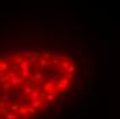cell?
<instances>
[{
	"instance_id": "obj_9",
	"label": "cell",
	"mask_w": 120,
	"mask_h": 119,
	"mask_svg": "<svg viewBox=\"0 0 120 119\" xmlns=\"http://www.w3.org/2000/svg\"><path fill=\"white\" fill-rule=\"evenodd\" d=\"M30 107L35 108V109H39L41 107V100L39 98V100H35V101H30Z\"/></svg>"
},
{
	"instance_id": "obj_4",
	"label": "cell",
	"mask_w": 120,
	"mask_h": 119,
	"mask_svg": "<svg viewBox=\"0 0 120 119\" xmlns=\"http://www.w3.org/2000/svg\"><path fill=\"white\" fill-rule=\"evenodd\" d=\"M32 90H33V87H32V86H30L29 83H26V84H21V91H22V94L29 95Z\"/></svg>"
},
{
	"instance_id": "obj_29",
	"label": "cell",
	"mask_w": 120,
	"mask_h": 119,
	"mask_svg": "<svg viewBox=\"0 0 120 119\" xmlns=\"http://www.w3.org/2000/svg\"><path fill=\"white\" fill-rule=\"evenodd\" d=\"M21 119H30V118H29L28 114H22V115H21Z\"/></svg>"
},
{
	"instance_id": "obj_25",
	"label": "cell",
	"mask_w": 120,
	"mask_h": 119,
	"mask_svg": "<svg viewBox=\"0 0 120 119\" xmlns=\"http://www.w3.org/2000/svg\"><path fill=\"white\" fill-rule=\"evenodd\" d=\"M12 71H14V72H19V71H21L19 62H15V64H14V67H12Z\"/></svg>"
},
{
	"instance_id": "obj_30",
	"label": "cell",
	"mask_w": 120,
	"mask_h": 119,
	"mask_svg": "<svg viewBox=\"0 0 120 119\" xmlns=\"http://www.w3.org/2000/svg\"><path fill=\"white\" fill-rule=\"evenodd\" d=\"M60 103H61V107H62V108L65 107V100H64V98H62V97H61V100H60Z\"/></svg>"
},
{
	"instance_id": "obj_10",
	"label": "cell",
	"mask_w": 120,
	"mask_h": 119,
	"mask_svg": "<svg viewBox=\"0 0 120 119\" xmlns=\"http://www.w3.org/2000/svg\"><path fill=\"white\" fill-rule=\"evenodd\" d=\"M0 58L3 60V61H6V62H8V61H11L14 57H12L11 54H7V53H3V54H0Z\"/></svg>"
},
{
	"instance_id": "obj_15",
	"label": "cell",
	"mask_w": 120,
	"mask_h": 119,
	"mask_svg": "<svg viewBox=\"0 0 120 119\" xmlns=\"http://www.w3.org/2000/svg\"><path fill=\"white\" fill-rule=\"evenodd\" d=\"M40 57H41V54H40L39 51H36V53H32V57L29 58V61H30V62H35V61H36V60H39Z\"/></svg>"
},
{
	"instance_id": "obj_14",
	"label": "cell",
	"mask_w": 120,
	"mask_h": 119,
	"mask_svg": "<svg viewBox=\"0 0 120 119\" xmlns=\"http://www.w3.org/2000/svg\"><path fill=\"white\" fill-rule=\"evenodd\" d=\"M6 71H8V62L1 61L0 62V72H6Z\"/></svg>"
},
{
	"instance_id": "obj_24",
	"label": "cell",
	"mask_w": 120,
	"mask_h": 119,
	"mask_svg": "<svg viewBox=\"0 0 120 119\" xmlns=\"http://www.w3.org/2000/svg\"><path fill=\"white\" fill-rule=\"evenodd\" d=\"M60 79H61V73H57V72H54V73H52V80H54V82H58Z\"/></svg>"
},
{
	"instance_id": "obj_20",
	"label": "cell",
	"mask_w": 120,
	"mask_h": 119,
	"mask_svg": "<svg viewBox=\"0 0 120 119\" xmlns=\"http://www.w3.org/2000/svg\"><path fill=\"white\" fill-rule=\"evenodd\" d=\"M4 116H6V119H18V116H17L14 112H11V111H8Z\"/></svg>"
},
{
	"instance_id": "obj_21",
	"label": "cell",
	"mask_w": 120,
	"mask_h": 119,
	"mask_svg": "<svg viewBox=\"0 0 120 119\" xmlns=\"http://www.w3.org/2000/svg\"><path fill=\"white\" fill-rule=\"evenodd\" d=\"M18 109H19V104L14 103V104H11V105H10V109H8V111H11V112H17Z\"/></svg>"
},
{
	"instance_id": "obj_18",
	"label": "cell",
	"mask_w": 120,
	"mask_h": 119,
	"mask_svg": "<svg viewBox=\"0 0 120 119\" xmlns=\"http://www.w3.org/2000/svg\"><path fill=\"white\" fill-rule=\"evenodd\" d=\"M76 69H77V67L75 65V64H72V62H69V65H68V68L65 69L66 72H76Z\"/></svg>"
},
{
	"instance_id": "obj_1",
	"label": "cell",
	"mask_w": 120,
	"mask_h": 119,
	"mask_svg": "<svg viewBox=\"0 0 120 119\" xmlns=\"http://www.w3.org/2000/svg\"><path fill=\"white\" fill-rule=\"evenodd\" d=\"M7 75H8V79H10L8 82L11 83L12 87H17V86H21V84H24L25 79H22L21 76H17V73H15L14 71H10Z\"/></svg>"
},
{
	"instance_id": "obj_8",
	"label": "cell",
	"mask_w": 120,
	"mask_h": 119,
	"mask_svg": "<svg viewBox=\"0 0 120 119\" xmlns=\"http://www.w3.org/2000/svg\"><path fill=\"white\" fill-rule=\"evenodd\" d=\"M21 95H22V91L15 89V90L11 93V95H10V101H11V100H15V98H18V97H21Z\"/></svg>"
},
{
	"instance_id": "obj_23",
	"label": "cell",
	"mask_w": 120,
	"mask_h": 119,
	"mask_svg": "<svg viewBox=\"0 0 120 119\" xmlns=\"http://www.w3.org/2000/svg\"><path fill=\"white\" fill-rule=\"evenodd\" d=\"M8 75H0V83H4V82H8Z\"/></svg>"
},
{
	"instance_id": "obj_26",
	"label": "cell",
	"mask_w": 120,
	"mask_h": 119,
	"mask_svg": "<svg viewBox=\"0 0 120 119\" xmlns=\"http://www.w3.org/2000/svg\"><path fill=\"white\" fill-rule=\"evenodd\" d=\"M51 58H52V60H60V58H61V54L57 51V53H54V54L51 56Z\"/></svg>"
},
{
	"instance_id": "obj_3",
	"label": "cell",
	"mask_w": 120,
	"mask_h": 119,
	"mask_svg": "<svg viewBox=\"0 0 120 119\" xmlns=\"http://www.w3.org/2000/svg\"><path fill=\"white\" fill-rule=\"evenodd\" d=\"M39 98H40V91L37 89H33L30 91V94L28 95V100L29 101H35V100H39Z\"/></svg>"
},
{
	"instance_id": "obj_6",
	"label": "cell",
	"mask_w": 120,
	"mask_h": 119,
	"mask_svg": "<svg viewBox=\"0 0 120 119\" xmlns=\"http://www.w3.org/2000/svg\"><path fill=\"white\" fill-rule=\"evenodd\" d=\"M50 93H52V95H54L55 98H61V97H62V90L57 89V87H51Z\"/></svg>"
},
{
	"instance_id": "obj_22",
	"label": "cell",
	"mask_w": 120,
	"mask_h": 119,
	"mask_svg": "<svg viewBox=\"0 0 120 119\" xmlns=\"http://www.w3.org/2000/svg\"><path fill=\"white\" fill-rule=\"evenodd\" d=\"M51 87H52V84H51V83H46V82H44V86H43V90H44L46 93H48V91L51 90Z\"/></svg>"
},
{
	"instance_id": "obj_13",
	"label": "cell",
	"mask_w": 120,
	"mask_h": 119,
	"mask_svg": "<svg viewBox=\"0 0 120 119\" xmlns=\"http://www.w3.org/2000/svg\"><path fill=\"white\" fill-rule=\"evenodd\" d=\"M44 100H46L47 103H54L57 98L52 95V93H50V91H48V93H46V98H44Z\"/></svg>"
},
{
	"instance_id": "obj_11",
	"label": "cell",
	"mask_w": 120,
	"mask_h": 119,
	"mask_svg": "<svg viewBox=\"0 0 120 119\" xmlns=\"http://www.w3.org/2000/svg\"><path fill=\"white\" fill-rule=\"evenodd\" d=\"M39 65H40V68H44V67L50 65V62H48V60L43 58V57H40V58H39Z\"/></svg>"
},
{
	"instance_id": "obj_16",
	"label": "cell",
	"mask_w": 120,
	"mask_h": 119,
	"mask_svg": "<svg viewBox=\"0 0 120 119\" xmlns=\"http://www.w3.org/2000/svg\"><path fill=\"white\" fill-rule=\"evenodd\" d=\"M29 76H30V69L21 71V78H22V79H29Z\"/></svg>"
},
{
	"instance_id": "obj_27",
	"label": "cell",
	"mask_w": 120,
	"mask_h": 119,
	"mask_svg": "<svg viewBox=\"0 0 120 119\" xmlns=\"http://www.w3.org/2000/svg\"><path fill=\"white\" fill-rule=\"evenodd\" d=\"M28 112H29V114H32V115H36L37 114V109H35V108H28Z\"/></svg>"
},
{
	"instance_id": "obj_17",
	"label": "cell",
	"mask_w": 120,
	"mask_h": 119,
	"mask_svg": "<svg viewBox=\"0 0 120 119\" xmlns=\"http://www.w3.org/2000/svg\"><path fill=\"white\" fill-rule=\"evenodd\" d=\"M1 103H10V95L7 94V91H4L3 94H1Z\"/></svg>"
},
{
	"instance_id": "obj_31",
	"label": "cell",
	"mask_w": 120,
	"mask_h": 119,
	"mask_svg": "<svg viewBox=\"0 0 120 119\" xmlns=\"http://www.w3.org/2000/svg\"><path fill=\"white\" fill-rule=\"evenodd\" d=\"M0 119H4V118H3V116H1V115H0Z\"/></svg>"
},
{
	"instance_id": "obj_7",
	"label": "cell",
	"mask_w": 120,
	"mask_h": 119,
	"mask_svg": "<svg viewBox=\"0 0 120 119\" xmlns=\"http://www.w3.org/2000/svg\"><path fill=\"white\" fill-rule=\"evenodd\" d=\"M28 95L24 97V95H21V97H18V104H19V107H26L28 105Z\"/></svg>"
},
{
	"instance_id": "obj_28",
	"label": "cell",
	"mask_w": 120,
	"mask_h": 119,
	"mask_svg": "<svg viewBox=\"0 0 120 119\" xmlns=\"http://www.w3.org/2000/svg\"><path fill=\"white\" fill-rule=\"evenodd\" d=\"M43 58L50 60V58H51V54H48V53H44V54H43Z\"/></svg>"
},
{
	"instance_id": "obj_32",
	"label": "cell",
	"mask_w": 120,
	"mask_h": 119,
	"mask_svg": "<svg viewBox=\"0 0 120 119\" xmlns=\"http://www.w3.org/2000/svg\"><path fill=\"white\" fill-rule=\"evenodd\" d=\"M0 62H1V61H0Z\"/></svg>"
},
{
	"instance_id": "obj_2",
	"label": "cell",
	"mask_w": 120,
	"mask_h": 119,
	"mask_svg": "<svg viewBox=\"0 0 120 119\" xmlns=\"http://www.w3.org/2000/svg\"><path fill=\"white\" fill-rule=\"evenodd\" d=\"M71 83V79H68V78H61L60 80L57 82V89H60V90H65L68 86Z\"/></svg>"
},
{
	"instance_id": "obj_5",
	"label": "cell",
	"mask_w": 120,
	"mask_h": 119,
	"mask_svg": "<svg viewBox=\"0 0 120 119\" xmlns=\"http://www.w3.org/2000/svg\"><path fill=\"white\" fill-rule=\"evenodd\" d=\"M19 67H21V71H25V69H30V61L29 60L22 58L19 61Z\"/></svg>"
},
{
	"instance_id": "obj_19",
	"label": "cell",
	"mask_w": 120,
	"mask_h": 119,
	"mask_svg": "<svg viewBox=\"0 0 120 119\" xmlns=\"http://www.w3.org/2000/svg\"><path fill=\"white\" fill-rule=\"evenodd\" d=\"M11 87H12L11 83H8V82H4V83H1V89H3V91H8Z\"/></svg>"
},
{
	"instance_id": "obj_12",
	"label": "cell",
	"mask_w": 120,
	"mask_h": 119,
	"mask_svg": "<svg viewBox=\"0 0 120 119\" xmlns=\"http://www.w3.org/2000/svg\"><path fill=\"white\" fill-rule=\"evenodd\" d=\"M68 65H69V61H66V60H62L60 64H58V68H61L62 71H65V69L68 68Z\"/></svg>"
}]
</instances>
